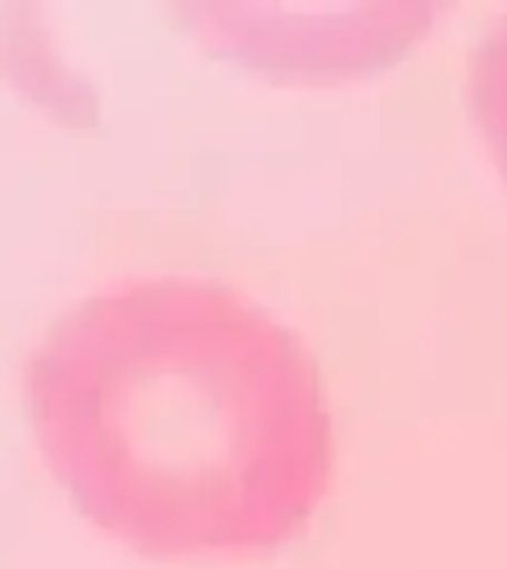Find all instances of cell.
Here are the masks:
<instances>
[{
	"instance_id": "6da1fadb",
	"label": "cell",
	"mask_w": 507,
	"mask_h": 569,
	"mask_svg": "<svg viewBox=\"0 0 507 569\" xmlns=\"http://www.w3.org/2000/svg\"><path fill=\"white\" fill-rule=\"evenodd\" d=\"M469 101L475 122L507 178V18L489 27L471 53Z\"/></svg>"
}]
</instances>
